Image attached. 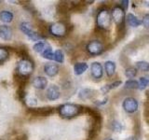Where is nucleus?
Here are the masks:
<instances>
[{"mask_svg":"<svg viewBox=\"0 0 149 140\" xmlns=\"http://www.w3.org/2000/svg\"><path fill=\"white\" fill-rule=\"evenodd\" d=\"M128 6H129V1L128 0H123V1L120 2V7L122 8L124 10L128 8Z\"/></svg>","mask_w":149,"mask_h":140,"instance_id":"7c9ffc66","label":"nucleus"},{"mask_svg":"<svg viewBox=\"0 0 149 140\" xmlns=\"http://www.w3.org/2000/svg\"><path fill=\"white\" fill-rule=\"evenodd\" d=\"M29 112L35 116H49L53 113V107H36V108H30Z\"/></svg>","mask_w":149,"mask_h":140,"instance_id":"9d476101","label":"nucleus"},{"mask_svg":"<svg viewBox=\"0 0 149 140\" xmlns=\"http://www.w3.org/2000/svg\"><path fill=\"white\" fill-rule=\"evenodd\" d=\"M136 75H137V69L134 67H129L125 71V76L130 79L136 77Z\"/></svg>","mask_w":149,"mask_h":140,"instance_id":"a878e982","label":"nucleus"},{"mask_svg":"<svg viewBox=\"0 0 149 140\" xmlns=\"http://www.w3.org/2000/svg\"><path fill=\"white\" fill-rule=\"evenodd\" d=\"M88 64L87 63H76L74 65V72L76 75L79 76V75H82L85 71H87L88 69Z\"/></svg>","mask_w":149,"mask_h":140,"instance_id":"dca6fc26","label":"nucleus"},{"mask_svg":"<svg viewBox=\"0 0 149 140\" xmlns=\"http://www.w3.org/2000/svg\"><path fill=\"white\" fill-rule=\"evenodd\" d=\"M142 23L143 24V26L146 28V29H149V13L146 14L143 18Z\"/></svg>","mask_w":149,"mask_h":140,"instance_id":"c85d7f7f","label":"nucleus"},{"mask_svg":"<svg viewBox=\"0 0 149 140\" xmlns=\"http://www.w3.org/2000/svg\"><path fill=\"white\" fill-rule=\"evenodd\" d=\"M44 71L49 77H55L59 73V66L55 64H47L44 66Z\"/></svg>","mask_w":149,"mask_h":140,"instance_id":"f8f14e48","label":"nucleus"},{"mask_svg":"<svg viewBox=\"0 0 149 140\" xmlns=\"http://www.w3.org/2000/svg\"><path fill=\"white\" fill-rule=\"evenodd\" d=\"M67 26L64 22H54L52 24H50L49 27V32L51 35L57 37H63L64 36H66L67 34Z\"/></svg>","mask_w":149,"mask_h":140,"instance_id":"39448f33","label":"nucleus"},{"mask_svg":"<svg viewBox=\"0 0 149 140\" xmlns=\"http://www.w3.org/2000/svg\"><path fill=\"white\" fill-rule=\"evenodd\" d=\"M91 75L93 78L100 79L104 75V68L99 62H93L91 65Z\"/></svg>","mask_w":149,"mask_h":140,"instance_id":"1a4fd4ad","label":"nucleus"},{"mask_svg":"<svg viewBox=\"0 0 149 140\" xmlns=\"http://www.w3.org/2000/svg\"><path fill=\"white\" fill-rule=\"evenodd\" d=\"M148 95H149V91H148Z\"/></svg>","mask_w":149,"mask_h":140,"instance_id":"72a5a7b5","label":"nucleus"},{"mask_svg":"<svg viewBox=\"0 0 149 140\" xmlns=\"http://www.w3.org/2000/svg\"><path fill=\"white\" fill-rule=\"evenodd\" d=\"M34 71V64L29 59H22L20 61L17 65V72L18 75L21 77L28 78Z\"/></svg>","mask_w":149,"mask_h":140,"instance_id":"7ed1b4c3","label":"nucleus"},{"mask_svg":"<svg viewBox=\"0 0 149 140\" xmlns=\"http://www.w3.org/2000/svg\"><path fill=\"white\" fill-rule=\"evenodd\" d=\"M104 69L107 76L112 77L116 72V64L112 61H106L104 63Z\"/></svg>","mask_w":149,"mask_h":140,"instance_id":"f3484780","label":"nucleus"},{"mask_svg":"<svg viewBox=\"0 0 149 140\" xmlns=\"http://www.w3.org/2000/svg\"><path fill=\"white\" fill-rule=\"evenodd\" d=\"M139 90H144L149 85V78L147 77H142L139 79Z\"/></svg>","mask_w":149,"mask_h":140,"instance_id":"393cba45","label":"nucleus"},{"mask_svg":"<svg viewBox=\"0 0 149 140\" xmlns=\"http://www.w3.org/2000/svg\"><path fill=\"white\" fill-rule=\"evenodd\" d=\"M93 91L91 90V89H82V90L79 92V97L82 100H87L90 99V98L92 97L93 95Z\"/></svg>","mask_w":149,"mask_h":140,"instance_id":"aec40b11","label":"nucleus"},{"mask_svg":"<svg viewBox=\"0 0 149 140\" xmlns=\"http://www.w3.org/2000/svg\"><path fill=\"white\" fill-rule=\"evenodd\" d=\"M48 44L45 43V42H37V43H36L34 45V47H33V49H34L35 51H36V52H40L42 53L43 51L48 48Z\"/></svg>","mask_w":149,"mask_h":140,"instance_id":"4be33fe9","label":"nucleus"},{"mask_svg":"<svg viewBox=\"0 0 149 140\" xmlns=\"http://www.w3.org/2000/svg\"><path fill=\"white\" fill-rule=\"evenodd\" d=\"M8 58V52L5 48H0V64L5 62Z\"/></svg>","mask_w":149,"mask_h":140,"instance_id":"cd10ccee","label":"nucleus"},{"mask_svg":"<svg viewBox=\"0 0 149 140\" xmlns=\"http://www.w3.org/2000/svg\"><path fill=\"white\" fill-rule=\"evenodd\" d=\"M112 128H113V130H115L116 132H120V131L122 130V125L119 123H118V121H114V123H112Z\"/></svg>","mask_w":149,"mask_h":140,"instance_id":"c756f323","label":"nucleus"},{"mask_svg":"<svg viewBox=\"0 0 149 140\" xmlns=\"http://www.w3.org/2000/svg\"><path fill=\"white\" fill-rule=\"evenodd\" d=\"M0 20L3 22H10L13 20V14L8 10H2L0 12Z\"/></svg>","mask_w":149,"mask_h":140,"instance_id":"a211bd4d","label":"nucleus"},{"mask_svg":"<svg viewBox=\"0 0 149 140\" xmlns=\"http://www.w3.org/2000/svg\"><path fill=\"white\" fill-rule=\"evenodd\" d=\"M0 37L4 40H9L12 37V30L8 25L0 26Z\"/></svg>","mask_w":149,"mask_h":140,"instance_id":"4468645a","label":"nucleus"},{"mask_svg":"<svg viewBox=\"0 0 149 140\" xmlns=\"http://www.w3.org/2000/svg\"><path fill=\"white\" fill-rule=\"evenodd\" d=\"M32 84L35 88L39 89V90H43V89H45L47 87L48 80H47V78L44 77H36L33 79Z\"/></svg>","mask_w":149,"mask_h":140,"instance_id":"ddd939ff","label":"nucleus"},{"mask_svg":"<svg viewBox=\"0 0 149 140\" xmlns=\"http://www.w3.org/2000/svg\"><path fill=\"white\" fill-rule=\"evenodd\" d=\"M46 94H47V98H48L49 100L53 101V100H57L58 99V98L60 97V95H61V93H60V90H59L58 86L50 85L48 88V90H47Z\"/></svg>","mask_w":149,"mask_h":140,"instance_id":"9b49d317","label":"nucleus"},{"mask_svg":"<svg viewBox=\"0 0 149 140\" xmlns=\"http://www.w3.org/2000/svg\"><path fill=\"white\" fill-rule=\"evenodd\" d=\"M21 30L30 39L34 40V41H39L40 39H43L45 37L44 36L36 33L35 30H33V28L31 27L29 22H22L21 23Z\"/></svg>","mask_w":149,"mask_h":140,"instance_id":"0eeeda50","label":"nucleus"},{"mask_svg":"<svg viewBox=\"0 0 149 140\" xmlns=\"http://www.w3.org/2000/svg\"><path fill=\"white\" fill-rule=\"evenodd\" d=\"M127 140H137V139L135 138L134 136H132V137H129V138H127Z\"/></svg>","mask_w":149,"mask_h":140,"instance_id":"2f4dec72","label":"nucleus"},{"mask_svg":"<svg viewBox=\"0 0 149 140\" xmlns=\"http://www.w3.org/2000/svg\"><path fill=\"white\" fill-rule=\"evenodd\" d=\"M54 60L57 63H63L64 61V55L62 50H57L54 52Z\"/></svg>","mask_w":149,"mask_h":140,"instance_id":"bb28decb","label":"nucleus"},{"mask_svg":"<svg viewBox=\"0 0 149 140\" xmlns=\"http://www.w3.org/2000/svg\"><path fill=\"white\" fill-rule=\"evenodd\" d=\"M125 89H129V90H134V89H139V82L134 80V79H129L125 82L124 85Z\"/></svg>","mask_w":149,"mask_h":140,"instance_id":"412c9836","label":"nucleus"},{"mask_svg":"<svg viewBox=\"0 0 149 140\" xmlns=\"http://www.w3.org/2000/svg\"><path fill=\"white\" fill-rule=\"evenodd\" d=\"M121 80H116V81H114V82H112L111 84H107V85H104V86H102L101 88V91L102 93H107L110 90H112V89H115L116 87H118L121 85Z\"/></svg>","mask_w":149,"mask_h":140,"instance_id":"6ab92c4d","label":"nucleus"},{"mask_svg":"<svg viewBox=\"0 0 149 140\" xmlns=\"http://www.w3.org/2000/svg\"><path fill=\"white\" fill-rule=\"evenodd\" d=\"M136 69L141 70L143 72H147L149 71V64L146 61H139L136 63Z\"/></svg>","mask_w":149,"mask_h":140,"instance_id":"5701e85b","label":"nucleus"},{"mask_svg":"<svg viewBox=\"0 0 149 140\" xmlns=\"http://www.w3.org/2000/svg\"><path fill=\"white\" fill-rule=\"evenodd\" d=\"M126 22H127L128 24L132 27H138L141 24H143L142 21L140 20V19H138L135 15H133L132 13H129L128 15L126 16Z\"/></svg>","mask_w":149,"mask_h":140,"instance_id":"2eb2a0df","label":"nucleus"},{"mask_svg":"<svg viewBox=\"0 0 149 140\" xmlns=\"http://www.w3.org/2000/svg\"><path fill=\"white\" fill-rule=\"evenodd\" d=\"M82 106L76 104H63L59 107V113L64 119H72L80 114Z\"/></svg>","mask_w":149,"mask_h":140,"instance_id":"f03ea898","label":"nucleus"},{"mask_svg":"<svg viewBox=\"0 0 149 140\" xmlns=\"http://www.w3.org/2000/svg\"><path fill=\"white\" fill-rule=\"evenodd\" d=\"M86 50L92 56L100 55L104 51V46L100 40H91L86 46Z\"/></svg>","mask_w":149,"mask_h":140,"instance_id":"423d86ee","label":"nucleus"},{"mask_svg":"<svg viewBox=\"0 0 149 140\" xmlns=\"http://www.w3.org/2000/svg\"><path fill=\"white\" fill-rule=\"evenodd\" d=\"M112 14L107 8H101L97 13L96 23L99 29L108 30L112 23Z\"/></svg>","mask_w":149,"mask_h":140,"instance_id":"f257e3e1","label":"nucleus"},{"mask_svg":"<svg viewBox=\"0 0 149 140\" xmlns=\"http://www.w3.org/2000/svg\"><path fill=\"white\" fill-rule=\"evenodd\" d=\"M42 56L48 60H54V52L52 51V50H51L49 46L43 51V52H42Z\"/></svg>","mask_w":149,"mask_h":140,"instance_id":"b1692460","label":"nucleus"},{"mask_svg":"<svg viewBox=\"0 0 149 140\" xmlns=\"http://www.w3.org/2000/svg\"><path fill=\"white\" fill-rule=\"evenodd\" d=\"M109 140H114V139H109Z\"/></svg>","mask_w":149,"mask_h":140,"instance_id":"473e14b6","label":"nucleus"},{"mask_svg":"<svg viewBox=\"0 0 149 140\" xmlns=\"http://www.w3.org/2000/svg\"><path fill=\"white\" fill-rule=\"evenodd\" d=\"M122 107L127 113H134L138 109V101L133 97H127L122 103Z\"/></svg>","mask_w":149,"mask_h":140,"instance_id":"6e6552de","label":"nucleus"},{"mask_svg":"<svg viewBox=\"0 0 149 140\" xmlns=\"http://www.w3.org/2000/svg\"><path fill=\"white\" fill-rule=\"evenodd\" d=\"M111 14H112V19L114 20L115 23L118 25V27L123 28L126 17H125V10L120 7V5L115 6L114 8L112 9Z\"/></svg>","mask_w":149,"mask_h":140,"instance_id":"20e7f679","label":"nucleus"}]
</instances>
